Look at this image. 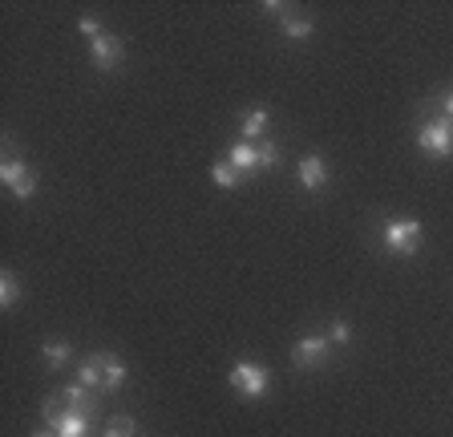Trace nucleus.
<instances>
[{"instance_id": "39448f33", "label": "nucleus", "mask_w": 453, "mask_h": 437, "mask_svg": "<svg viewBox=\"0 0 453 437\" xmlns=\"http://www.w3.org/2000/svg\"><path fill=\"white\" fill-rule=\"evenodd\" d=\"M45 426L57 437H89V418L81 409H61V401H49L45 405Z\"/></svg>"}, {"instance_id": "ddd939ff", "label": "nucleus", "mask_w": 453, "mask_h": 437, "mask_svg": "<svg viewBox=\"0 0 453 437\" xmlns=\"http://www.w3.org/2000/svg\"><path fill=\"white\" fill-rule=\"evenodd\" d=\"M211 179H215V187H219V190H235L243 174H239V171H235V166H231V162H226V158H219L215 166H211Z\"/></svg>"}, {"instance_id": "f3484780", "label": "nucleus", "mask_w": 453, "mask_h": 437, "mask_svg": "<svg viewBox=\"0 0 453 437\" xmlns=\"http://www.w3.org/2000/svg\"><path fill=\"white\" fill-rule=\"evenodd\" d=\"M77 380H81L85 389H94V393H105V385H102V369H97V356H89V361L77 369Z\"/></svg>"}, {"instance_id": "6ab92c4d", "label": "nucleus", "mask_w": 453, "mask_h": 437, "mask_svg": "<svg viewBox=\"0 0 453 437\" xmlns=\"http://www.w3.org/2000/svg\"><path fill=\"white\" fill-rule=\"evenodd\" d=\"M328 341H332V344H349V341H352V328H349V320H336V324H332Z\"/></svg>"}, {"instance_id": "9d476101", "label": "nucleus", "mask_w": 453, "mask_h": 437, "mask_svg": "<svg viewBox=\"0 0 453 437\" xmlns=\"http://www.w3.org/2000/svg\"><path fill=\"white\" fill-rule=\"evenodd\" d=\"M97 369H102V385H105V393H118L126 385V364L113 356V352H102L97 356Z\"/></svg>"}, {"instance_id": "1a4fd4ad", "label": "nucleus", "mask_w": 453, "mask_h": 437, "mask_svg": "<svg viewBox=\"0 0 453 437\" xmlns=\"http://www.w3.org/2000/svg\"><path fill=\"white\" fill-rule=\"evenodd\" d=\"M296 179H300L303 190L328 187V162H324L320 154H303V158H300V171H296Z\"/></svg>"}, {"instance_id": "a211bd4d", "label": "nucleus", "mask_w": 453, "mask_h": 437, "mask_svg": "<svg viewBox=\"0 0 453 437\" xmlns=\"http://www.w3.org/2000/svg\"><path fill=\"white\" fill-rule=\"evenodd\" d=\"M102 437H138V421L134 418H110L102 429Z\"/></svg>"}, {"instance_id": "6e6552de", "label": "nucleus", "mask_w": 453, "mask_h": 437, "mask_svg": "<svg viewBox=\"0 0 453 437\" xmlns=\"http://www.w3.org/2000/svg\"><path fill=\"white\" fill-rule=\"evenodd\" d=\"M122 41L110 37V33H102L97 41H89V61H94V69H102V73H110V69L122 65Z\"/></svg>"}, {"instance_id": "4be33fe9", "label": "nucleus", "mask_w": 453, "mask_h": 437, "mask_svg": "<svg viewBox=\"0 0 453 437\" xmlns=\"http://www.w3.org/2000/svg\"><path fill=\"white\" fill-rule=\"evenodd\" d=\"M33 437H57V433H53V429H41V433H33Z\"/></svg>"}, {"instance_id": "f257e3e1", "label": "nucleus", "mask_w": 453, "mask_h": 437, "mask_svg": "<svg viewBox=\"0 0 453 437\" xmlns=\"http://www.w3.org/2000/svg\"><path fill=\"white\" fill-rule=\"evenodd\" d=\"M226 162H231L239 174H247V171H272L275 162H280V150H275L272 142H264V146H255V142H231V150H226Z\"/></svg>"}, {"instance_id": "20e7f679", "label": "nucleus", "mask_w": 453, "mask_h": 437, "mask_svg": "<svg viewBox=\"0 0 453 437\" xmlns=\"http://www.w3.org/2000/svg\"><path fill=\"white\" fill-rule=\"evenodd\" d=\"M226 380H231V389L243 393V397H264L267 389H272V377H267L264 364H255V361H239L231 364V372H226Z\"/></svg>"}, {"instance_id": "423d86ee", "label": "nucleus", "mask_w": 453, "mask_h": 437, "mask_svg": "<svg viewBox=\"0 0 453 437\" xmlns=\"http://www.w3.org/2000/svg\"><path fill=\"white\" fill-rule=\"evenodd\" d=\"M0 182H4V187H9L20 203L37 195V174L28 171L20 158H4V162H0Z\"/></svg>"}, {"instance_id": "4468645a", "label": "nucleus", "mask_w": 453, "mask_h": 437, "mask_svg": "<svg viewBox=\"0 0 453 437\" xmlns=\"http://www.w3.org/2000/svg\"><path fill=\"white\" fill-rule=\"evenodd\" d=\"M61 401H69V409H89L94 405V389H85L81 380H73V385H65V389H61Z\"/></svg>"}, {"instance_id": "412c9836", "label": "nucleus", "mask_w": 453, "mask_h": 437, "mask_svg": "<svg viewBox=\"0 0 453 437\" xmlns=\"http://www.w3.org/2000/svg\"><path fill=\"white\" fill-rule=\"evenodd\" d=\"M441 118H453V89L441 97Z\"/></svg>"}, {"instance_id": "aec40b11", "label": "nucleus", "mask_w": 453, "mask_h": 437, "mask_svg": "<svg viewBox=\"0 0 453 437\" xmlns=\"http://www.w3.org/2000/svg\"><path fill=\"white\" fill-rule=\"evenodd\" d=\"M81 33H85L89 41H97V37H102V25H97L94 17H81Z\"/></svg>"}, {"instance_id": "0eeeda50", "label": "nucleus", "mask_w": 453, "mask_h": 437, "mask_svg": "<svg viewBox=\"0 0 453 437\" xmlns=\"http://www.w3.org/2000/svg\"><path fill=\"white\" fill-rule=\"evenodd\" d=\"M328 352H332L328 333H303L292 349V361L300 364V369H316L320 361H328Z\"/></svg>"}, {"instance_id": "9b49d317", "label": "nucleus", "mask_w": 453, "mask_h": 437, "mask_svg": "<svg viewBox=\"0 0 453 437\" xmlns=\"http://www.w3.org/2000/svg\"><path fill=\"white\" fill-rule=\"evenodd\" d=\"M267 126H272V114H267L264 105H255L243 114V142H255V138H264Z\"/></svg>"}, {"instance_id": "dca6fc26", "label": "nucleus", "mask_w": 453, "mask_h": 437, "mask_svg": "<svg viewBox=\"0 0 453 437\" xmlns=\"http://www.w3.org/2000/svg\"><path fill=\"white\" fill-rule=\"evenodd\" d=\"M17 300H20L17 276H12V272H0V308L9 312V308H17Z\"/></svg>"}, {"instance_id": "7ed1b4c3", "label": "nucleus", "mask_w": 453, "mask_h": 437, "mask_svg": "<svg viewBox=\"0 0 453 437\" xmlns=\"http://www.w3.org/2000/svg\"><path fill=\"white\" fill-rule=\"evenodd\" d=\"M417 146H421L429 158H449L453 154V118H429L417 130Z\"/></svg>"}, {"instance_id": "f03ea898", "label": "nucleus", "mask_w": 453, "mask_h": 437, "mask_svg": "<svg viewBox=\"0 0 453 437\" xmlns=\"http://www.w3.org/2000/svg\"><path fill=\"white\" fill-rule=\"evenodd\" d=\"M421 218H388L385 223V248L388 256H417V248H421Z\"/></svg>"}, {"instance_id": "f8f14e48", "label": "nucleus", "mask_w": 453, "mask_h": 437, "mask_svg": "<svg viewBox=\"0 0 453 437\" xmlns=\"http://www.w3.org/2000/svg\"><path fill=\"white\" fill-rule=\"evenodd\" d=\"M280 29H283V37H292V41H308L316 25H311L308 17H300V12H283V17H280Z\"/></svg>"}, {"instance_id": "2eb2a0df", "label": "nucleus", "mask_w": 453, "mask_h": 437, "mask_svg": "<svg viewBox=\"0 0 453 437\" xmlns=\"http://www.w3.org/2000/svg\"><path fill=\"white\" fill-rule=\"evenodd\" d=\"M41 356H45L53 369H61V364H69L73 349H69V341H45V344H41Z\"/></svg>"}]
</instances>
